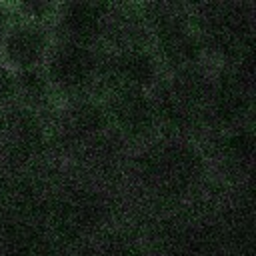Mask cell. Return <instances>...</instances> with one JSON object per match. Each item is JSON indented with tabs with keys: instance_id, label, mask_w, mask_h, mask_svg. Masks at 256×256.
<instances>
[{
	"instance_id": "9c48e42d",
	"label": "cell",
	"mask_w": 256,
	"mask_h": 256,
	"mask_svg": "<svg viewBox=\"0 0 256 256\" xmlns=\"http://www.w3.org/2000/svg\"><path fill=\"white\" fill-rule=\"evenodd\" d=\"M18 88H16V76L6 70L0 68V104H6L8 100H12L16 96Z\"/></svg>"
},
{
	"instance_id": "277c9868",
	"label": "cell",
	"mask_w": 256,
	"mask_h": 256,
	"mask_svg": "<svg viewBox=\"0 0 256 256\" xmlns=\"http://www.w3.org/2000/svg\"><path fill=\"white\" fill-rule=\"evenodd\" d=\"M152 104L144 98L140 90H122L114 102V114L116 120L122 124L124 130L132 134L146 132L152 126Z\"/></svg>"
},
{
	"instance_id": "52a82bcc",
	"label": "cell",
	"mask_w": 256,
	"mask_h": 256,
	"mask_svg": "<svg viewBox=\"0 0 256 256\" xmlns=\"http://www.w3.org/2000/svg\"><path fill=\"white\" fill-rule=\"evenodd\" d=\"M72 126L80 134H96L106 126V116L94 104H80L72 110Z\"/></svg>"
},
{
	"instance_id": "30bf717a",
	"label": "cell",
	"mask_w": 256,
	"mask_h": 256,
	"mask_svg": "<svg viewBox=\"0 0 256 256\" xmlns=\"http://www.w3.org/2000/svg\"><path fill=\"white\" fill-rule=\"evenodd\" d=\"M50 4H40V2H32V4H24L22 10H26V14L30 18H42L46 12H50Z\"/></svg>"
},
{
	"instance_id": "ba28073f",
	"label": "cell",
	"mask_w": 256,
	"mask_h": 256,
	"mask_svg": "<svg viewBox=\"0 0 256 256\" xmlns=\"http://www.w3.org/2000/svg\"><path fill=\"white\" fill-rule=\"evenodd\" d=\"M16 88L22 90L28 98L36 100V98H42L44 96V92L48 88V78L38 68L20 70V74L16 76Z\"/></svg>"
},
{
	"instance_id": "8992f818",
	"label": "cell",
	"mask_w": 256,
	"mask_h": 256,
	"mask_svg": "<svg viewBox=\"0 0 256 256\" xmlns=\"http://www.w3.org/2000/svg\"><path fill=\"white\" fill-rule=\"evenodd\" d=\"M160 38H162V46H164V52L168 58H172L176 62H186V60L194 58L196 42L182 26H178L174 22L164 26Z\"/></svg>"
},
{
	"instance_id": "3957f363",
	"label": "cell",
	"mask_w": 256,
	"mask_h": 256,
	"mask_svg": "<svg viewBox=\"0 0 256 256\" xmlns=\"http://www.w3.org/2000/svg\"><path fill=\"white\" fill-rule=\"evenodd\" d=\"M104 4H66L58 20V30L68 44L88 46L102 30Z\"/></svg>"
},
{
	"instance_id": "6da1fadb",
	"label": "cell",
	"mask_w": 256,
	"mask_h": 256,
	"mask_svg": "<svg viewBox=\"0 0 256 256\" xmlns=\"http://www.w3.org/2000/svg\"><path fill=\"white\" fill-rule=\"evenodd\" d=\"M96 72V58L88 46L62 42L48 56V80L60 88H82Z\"/></svg>"
},
{
	"instance_id": "5b68a950",
	"label": "cell",
	"mask_w": 256,
	"mask_h": 256,
	"mask_svg": "<svg viewBox=\"0 0 256 256\" xmlns=\"http://www.w3.org/2000/svg\"><path fill=\"white\" fill-rule=\"evenodd\" d=\"M114 74L120 78L126 90H140L154 82L156 62L148 52L128 50L114 60Z\"/></svg>"
},
{
	"instance_id": "7a4b0ae2",
	"label": "cell",
	"mask_w": 256,
	"mask_h": 256,
	"mask_svg": "<svg viewBox=\"0 0 256 256\" xmlns=\"http://www.w3.org/2000/svg\"><path fill=\"white\" fill-rule=\"evenodd\" d=\"M2 50L12 66L18 70H30L36 68L48 54V36L42 26L22 22L6 32Z\"/></svg>"
},
{
	"instance_id": "8fae6325",
	"label": "cell",
	"mask_w": 256,
	"mask_h": 256,
	"mask_svg": "<svg viewBox=\"0 0 256 256\" xmlns=\"http://www.w3.org/2000/svg\"><path fill=\"white\" fill-rule=\"evenodd\" d=\"M8 16H6V12L0 8V48H2V42H4V36H6V32H8Z\"/></svg>"
}]
</instances>
